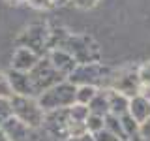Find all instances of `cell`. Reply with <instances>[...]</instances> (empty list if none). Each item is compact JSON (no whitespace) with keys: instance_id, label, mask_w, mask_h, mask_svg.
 <instances>
[{"instance_id":"cell-2","label":"cell","mask_w":150,"mask_h":141,"mask_svg":"<svg viewBox=\"0 0 150 141\" xmlns=\"http://www.w3.org/2000/svg\"><path fill=\"white\" fill-rule=\"evenodd\" d=\"M75 92H77V87L71 85L69 81H62L54 87L47 88L45 92L38 94V103L40 107L47 111H58V109H69V107L75 103Z\"/></svg>"},{"instance_id":"cell-23","label":"cell","mask_w":150,"mask_h":141,"mask_svg":"<svg viewBox=\"0 0 150 141\" xmlns=\"http://www.w3.org/2000/svg\"><path fill=\"white\" fill-rule=\"evenodd\" d=\"M11 88H9V83H8V77H6V72L0 70V98H11Z\"/></svg>"},{"instance_id":"cell-6","label":"cell","mask_w":150,"mask_h":141,"mask_svg":"<svg viewBox=\"0 0 150 141\" xmlns=\"http://www.w3.org/2000/svg\"><path fill=\"white\" fill-rule=\"evenodd\" d=\"M107 88H112V90L124 94L126 98H133L137 94H141L143 92V85L139 81L137 68H122V70L112 72Z\"/></svg>"},{"instance_id":"cell-33","label":"cell","mask_w":150,"mask_h":141,"mask_svg":"<svg viewBox=\"0 0 150 141\" xmlns=\"http://www.w3.org/2000/svg\"><path fill=\"white\" fill-rule=\"evenodd\" d=\"M135 141H143V139H141V137H135Z\"/></svg>"},{"instance_id":"cell-4","label":"cell","mask_w":150,"mask_h":141,"mask_svg":"<svg viewBox=\"0 0 150 141\" xmlns=\"http://www.w3.org/2000/svg\"><path fill=\"white\" fill-rule=\"evenodd\" d=\"M9 105H11V117H15L17 120H21L23 124H26L28 128H32V130L41 128L45 111L40 107V103H38L36 98L11 96L9 98Z\"/></svg>"},{"instance_id":"cell-10","label":"cell","mask_w":150,"mask_h":141,"mask_svg":"<svg viewBox=\"0 0 150 141\" xmlns=\"http://www.w3.org/2000/svg\"><path fill=\"white\" fill-rule=\"evenodd\" d=\"M45 56L49 58L51 66H53V68L62 75L64 79H68L69 75L73 73V70L79 66L77 62H75L73 56L69 55L68 51H64V49H53V51H49Z\"/></svg>"},{"instance_id":"cell-26","label":"cell","mask_w":150,"mask_h":141,"mask_svg":"<svg viewBox=\"0 0 150 141\" xmlns=\"http://www.w3.org/2000/svg\"><path fill=\"white\" fill-rule=\"evenodd\" d=\"M28 6H32L34 9H51L53 8V2L51 0H26Z\"/></svg>"},{"instance_id":"cell-22","label":"cell","mask_w":150,"mask_h":141,"mask_svg":"<svg viewBox=\"0 0 150 141\" xmlns=\"http://www.w3.org/2000/svg\"><path fill=\"white\" fill-rule=\"evenodd\" d=\"M11 117V105L8 98H0V126Z\"/></svg>"},{"instance_id":"cell-24","label":"cell","mask_w":150,"mask_h":141,"mask_svg":"<svg viewBox=\"0 0 150 141\" xmlns=\"http://www.w3.org/2000/svg\"><path fill=\"white\" fill-rule=\"evenodd\" d=\"M92 137H94V141H120L115 134H111V132H109V130H105V128L100 130L98 134H94Z\"/></svg>"},{"instance_id":"cell-15","label":"cell","mask_w":150,"mask_h":141,"mask_svg":"<svg viewBox=\"0 0 150 141\" xmlns=\"http://www.w3.org/2000/svg\"><path fill=\"white\" fill-rule=\"evenodd\" d=\"M88 111L90 115H98V117H107L109 115V103H107V94L105 88H100L98 94L94 96V100L88 103Z\"/></svg>"},{"instance_id":"cell-21","label":"cell","mask_w":150,"mask_h":141,"mask_svg":"<svg viewBox=\"0 0 150 141\" xmlns=\"http://www.w3.org/2000/svg\"><path fill=\"white\" fill-rule=\"evenodd\" d=\"M137 73H139V81H141V85H143V90L144 88H150V60L144 62L143 66H139Z\"/></svg>"},{"instance_id":"cell-17","label":"cell","mask_w":150,"mask_h":141,"mask_svg":"<svg viewBox=\"0 0 150 141\" xmlns=\"http://www.w3.org/2000/svg\"><path fill=\"white\" fill-rule=\"evenodd\" d=\"M90 115L86 105H81V103H73L71 107L68 109V117H69V122H75V124H84Z\"/></svg>"},{"instance_id":"cell-9","label":"cell","mask_w":150,"mask_h":141,"mask_svg":"<svg viewBox=\"0 0 150 141\" xmlns=\"http://www.w3.org/2000/svg\"><path fill=\"white\" fill-rule=\"evenodd\" d=\"M9 88H11L13 96H28V98H36V90L32 85L30 75L25 72H17V70H8L6 72Z\"/></svg>"},{"instance_id":"cell-3","label":"cell","mask_w":150,"mask_h":141,"mask_svg":"<svg viewBox=\"0 0 150 141\" xmlns=\"http://www.w3.org/2000/svg\"><path fill=\"white\" fill-rule=\"evenodd\" d=\"M62 49L68 51L77 64H92V62H100L101 60V49L96 43V40L90 36L69 34L66 38Z\"/></svg>"},{"instance_id":"cell-13","label":"cell","mask_w":150,"mask_h":141,"mask_svg":"<svg viewBox=\"0 0 150 141\" xmlns=\"http://www.w3.org/2000/svg\"><path fill=\"white\" fill-rule=\"evenodd\" d=\"M128 115L137 122V124H143L150 117V102L143 96V92L137 94V96H133V98H129Z\"/></svg>"},{"instance_id":"cell-16","label":"cell","mask_w":150,"mask_h":141,"mask_svg":"<svg viewBox=\"0 0 150 141\" xmlns=\"http://www.w3.org/2000/svg\"><path fill=\"white\" fill-rule=\"evenodd\" d=\"M103 128L109 130L111 134H115L120 141H128V137H126V134H124V130H122V124H120V117L107 115L105 119H103Z\"/></svg>"},{"instance_id":"cell-1","label":"cell","mask_w":150,"mask_h":141,"mask_svg":"<svg viewBox=\"0 0 150 141\" xmlns=\"http://www.w3.org/2000/svg\"><path fill=\"white\" fill-rule=\"evenodd\" d=\"M112 70L103 62H92V64H79L73 70V73L69 75L66 81H69L75 87H96V88H107L109 87Z\"/></svg>"},{"instance_id":"cell-31","label":"cell","mask_w":150,"mask_h":141,"mask_svg":"<svg viewBox=\"0 0 150 141\" xmlns=\"http://www.w3.org/2000/svg\"><path fill=\"white\" fill-rule=\"evenodd\" d=\"M0 141H9V139H8V135H6V134H4V132H2V130H0Z\"/></svg>"},{"instance_id":"cell-5","label":"cell","mask_w":150,"mask_h":141,"mask_svg":"<svg viewBox=\"0 0 150 141\" xmlns=\"http://www.w3.org/2000/svg\"><path fill=\"white\" fill-rule=\"evenodd\" d=\"M28 75H30L32 85H34L36 98H38V94L45 92L47 88H51V87H54V85L66 81L62 75H60L53 68V66H51V62H49V58H47V56H41V58L36 62L34 68L28 72Z\"/></svg>"},{"instance_id":"cell-14","label":"cell","mask_w":150,"mask_h":141,"mask_svg":"<svg viewBox=\"0 0 150 141\" xmlns=\"http://www.w3.org/2000/svg\"><path fill=\"white\" fill-rule=\"evenodd\" d=\"M105 94H107V103H109V115L122 117L128 113L129 98H126L124 94L112 90V88H105Z\"/></svg>"},{"instance_id":"cell-12","label":"cell","mask_w":150,"mask_h":141,"mask_svg":"<svg viewBox=\"0 0 150 141\" xmlns=\"http://www.w3.org/2000/svg\"><path fill=\"white\" fill-rule=\"evenodd\" d=\"M40 58L41 56H38L36 53H32L30 49H26V47H17L15 53H13V58H11V70L28 73Z\"/></svg>"},{"instance_id":"cell-8","label":"cell","mask_w":150,"mask_h":141,"mask_svg":"<svg viewBox=\"0 0 150 141\" xmlns=\"http://www.w3.org/2000/svg\"><path fill=\"white\" fill-rule=\"evenodd\" d=\"M41 128L51 135L53 139L66 141L69 137V117L68 109H58V111H47L43 117V124Z\"/></svg>"},{"instance_id":"cell-29","label":"cell","mask_w":150,"mask_h":141,"mask_svg":"<svg viewBox=\"0 0 150 141\" xmlns=\"http://www.w3.org/2000/svg\"><path fill=\"white\" fill-rule=\"evenodd\" d=\"M51 2H53V6H66L69 0H51Z\"/></svg>"},{"instance_id":"cell-30","label":"cell","mask_w":150,"mask_h":141,"mask_svg":"<svg viewBox=\"0 0 150 141\" xmlns=\"http://www.w3.org/2000/svg\"><path fill=\"white\" fill-rule=\"evenodd\" d=\"M143 96H144V98H146V100L150 102V88H144V90H143Z\"/></svg>"},{"instance_id":"cell-20","label":"cell","mask_w":150,"mask_h":141,"mask_svg":"<svg viewBox=\"0 0 150 141\" xmlns=\"http://www.w3.org/2000/svg\"><path fill=\"white\" fill-rule=\"evenodd\" d=\"M103 119L105 117H98V115H88L86 122H84V126H86V134H98L100 130H103Z\"/></svg>"},{"instance_id":"cell-28","label":"cell","mask_w":150,"mask_h":141,"mask_svg":"<svg viewBox=\"0 0 150 141\" xmlns=\"http://www.w3.org/2000/svg\"><path fill=\"white\" fill-rule=\"evenodd\" d=\"M66 141H94V137L90 134H83V135H77V137H68Z\"/></svg>"},{"instance_id":"cell-19","label":"cell","mask_w":150,"mask_h":141,"mask_svg":"<svg viewBox=\"0 0 150 141\" xmlns=\"http://www.w3.org/2000/svg\"><path fill=\"white\" fill-rule=\"evenodd\" d=\"M100 88L96 87H86V85H83V87H77V92H75V103H81V105H88L94 96L98 94Z\"/></svg>"},{"instance_id":"cell-27","label":"cell","mask_w":150,"mask_h":141,"mask_svg":"<svg viewBox=\"0 0 150 141\" xmlns=\"http://www.w3.org/2000/svg\"><path fill=\"white\" fill-rule=\"evenodd\" d=\"M69 2H73L77 8H83V9H90L98 4V0H69Z\"/></svg>"},{"instance_id":"cell-11","label":"cell","mask_w":150,"mask_h":141,"mask_svg":"<svg viewBox=\"0 0 150 141\" xmlns=\"http://www.w3.org/2000/svg\"><path fill=\"white\" fill-rule=\"evenodd\" d=\"M0 130L8 135L9 141H28L32 135V128H28L26 124H23L21 120H17L15 117H9V119L0 126Z\"/></svg>"},{"instance_id":"cell-32","label":"cell","mask_w":150,"mask_h":141,"mask_svg":"<svg viewBox=\"0 0 150 141\" xmlns=\"http://www.w3.org/2000/svg\"><path fill=\"white\" fill-rule=\"evenodd\" d=\"M9 2H13V4H19V2H26V0H9Z\"/></svg>"},{"instance_id":"cell-7","label":"cell","mask_w":150,"mask_h":141,"mask_svg":"<svg viewBox=\"0 0 150 141\" xmlns=\"http://www.w3.org/2000/svg\"><path fill=\"white\" fill-rule=\"evenodd\" d=\"M47 40H49V26L47 25H30L19 34V47H26L38 56L47 55Z\"/></svg>"},{"instance_id":"cell-18","label":"cell","mask_w":150,"mask_h":141,"mask_svg":"<svg viewBox=\"0 0 150 141\" xmlns=\"http://www.w3.org/2000/svg\"><path fill=\"white\" fill-rule=\"evenodd\" d=\"M120 124H122V130H124V134H126V137H128V141H133L135 137H139V124H137L133 119H131L128 113L120 117Z\"/></svg>"},{"instance_id":"cell-25","label":"cell","mask_w":150,"mask_h":141,"mask_svg":"<svg viewBox=\"0 0 150 141\" xmlns=\"http://www.w3.org/2000/svg\"><path fill=\"white\" fill-rule=\"evenodd\" d=\"M139 137L143 141H150V117L143 124H139Z\"/></svg>"}]
</instances>
